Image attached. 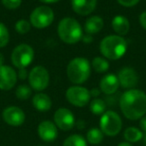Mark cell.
Returning a JSON list of instances; mask_svg holds the SVG:
<instances>
[{"mask_svg":"<svg viewBox=\"0 0 146 146\" xmlns=\"http://www.w3.org/2000/svg\"><path fill=\"white\" fill-rule=\"evenodd\" d=\"M119 106L127 119H140L146 114V94L136 88L127 90L120 97Z\"/></svg>","mask_w":146,"mask_h":146,"instance_id":"cell-1","label":"cell"},{"mask_svg":"<svg viewBox=\"0 0 146 146\" xmlns=\"http://www.w3.org/2000/svg\"><path fill=\"white\" fill-rule=\"evenodd\" d=\"M99 49L104 58L108 60H118L127 51V41L123 36L108 35L101 40Z\"/></svg>","mask_w":146,"mask_h":146,"instance_id":"cell-2","label":"cell"},{"mask_svg":"<svg viewBox=\"0 0 146 146\" xmlns=\"http://www.w3.org/2000/svg\"><path fill=\"white\" fill-rule=\"evenodd\" d=\"M59 38L66 44H75L82 40L83 30L76 19L72 17H65L61 19L57 26Z\"/></svg>","mask_w":146,"mask_h":146,"instance_id":"cell-3","label":"cell"},{"mask_svg":"<svg viewBox=\"0 0 146 146\" xmlns=\"http://www.w3.org/2000/svg\"><path fill=\"white\" fill-rule=\"evenodd\" d=\"M67 77L72 83L79 85L87 81L91 74V63L84 57H75L69 61L66 68Z\"/></svg>","mask_w":146,"mask_h":146,"instance_id":"cell-4","label":"cell"},{"mask_svg":"<svg viewBox=\"0 0 146 146\" xmlns=\"http://www.w3.org/2000/svg\"><path fill=\"white\" fill-rule=\"evenodd\" d=\"M34 50L29 44L21 43L13 49L11 53L12 64L17 69L26 68L34 60Z\"/></svg>","mask_w":146,"mask_h":146,"instance_id":"cell-5","label":"cell"},{"mask_svg":"<svg viewBox=\"0 0 146 146\" xmlns=\"http://www.w3.org/2000/svg\"><path fill=\"white\" fill-rule=\"evenodd\" d=\"M100 129L107 136H116L122 129V119L115 111L108 110L101 115Z\"/></svg>","mask_w":146,"mask_h":146,"instance_id":"cell-6","label":"cell"},{"mask_svg":"<svg viewBox=\"0 0 146 146\" xmlns=\"http://www.w3.org/2000/svg\"><path fill=\"white\" fill-rule=\"evenodd\" d=\"M31 25L37 29H43L50 26L54 21V12L49 6L41 5L33 9L30 14Z\"/></svg>","mask_w":146,"mask_h":146,"instance_id":"cell-7","label":"cell"},{"mask_svg":"<svg viewBox=\"0 0 146 146\" xmlns=\"http://www.w3.org/2000/svg\"><path fill=\"white\" fill-rule=\"evenodd\" d=\"M29 86L35 91H43L49 85L50 82V75L45 67L41 65L33 67L28 73Z\"/></svg>","mask_w":146,"mask_h":146,"instance_id":"cell-8","label":"cell"},{"mask_svg":"<svg viewBox=\"0 0 146 146\" xmlns=\"http://www.w3.org/2000/svg\"><path fill=\"white\" fill-rule=\"evenodd\" d=\"M66 99L71 105L76 107H84L90 102V91L80 85H74L66 90Z\"/></svg>","mask_w":146,"mask_h":146,"instance_id":"cell-9","label":"cell"},{"mask_svg":"<svg viewBox=\"0 0 146 146\" xmlns=\"http://www.w3.org/2000/svg\"><path fill=\"white\" fill-rule=\"evenodd\" d=\"M54 123L62 131H69L75 126V116L68 108L61 107L57 109L53 116Z\"/></svg>","mask_w":146,"mask_h":146,"instance_id":"cell-10","label":"cell"},{"mask_svg":"<svg viewBox=\"0 0 146 146\" xmlns=\"http://www.w3.org/2000/svg\"><path fill=\"white\" fill-rule=\"evenodd\" d=\"M117 77L119 80L120 86L127 90L134 89L139 82V76L135 69H133L132 67L126 66L121 68L118 72Z\"/></svg>","mask_w":146,"mask_h":146,"instance_id":"cell-11","label":"cell"},{"mask_svg":"<svg viewBox=\"0 0 146 146\" xmlns=\"http://www.w3.org/2000/svg\"><path fill=\"white\" fill-rule=\"evenodd\" d=\"M2 118L10 126H20L24 123L25 121V113L20 107L17 106H8L2 112Z\"/></svg>","mask_w":146,"mask_h":146,"instance_id":"cell-12","label":"cell"},{"mask_svg":"<svg viewBox=\"0 0 146 146\" xmlns=\"http://www.w3.org/2000/svg\"><path fill=\"white\" fill-rule=\"evenodd\" d=\"M17 82V72L8 65L0 66V90H11Z\"/></svg>","mask_w":146,"mask_h":146,"instance_id":"cell-13","label":"cell"},{"mask_svg":"<svg viewBox=\"0 0 146 146\" xmlns=\"http://www.w3.org/2000/svg\"><path fill=\"white\" fill-rule=\"evenodd\" d=\"M38 136L45 142H53L58 136L57 126L50 120H44L40 122L37 128Z\"/></svg>","mask_w":146,"mask_h":146,"instance_id":"cell-14","label":"cell"},{"mask_svg":"<svg viewBox=\"0 0 146 146\" xmlns=\"http://www.w3.org/2000/svg\"><path fill=\"white\" fill-rule=\"evenodd\" d=\"M97 0H71L72 10L78 15L86 16L95 10Z\"/></svg>","mask_w":146,"mask_h":146,"instance_id":"cell-15","label":"cell"},{"mask_svg":"<svg viewBox=\"0 0 146 146\" xmlns=\"http://www.w3.org/2000/svg\"><path fill=\"white\" fill-rule=\"evenodd\" d=\"M119 80H118L117 75L115 74H106L105 76L102 77L99 83V88L102 93L106 95H113L116 93L119 88Z\"/></svg>","mask_w":146,"mask_h":146,"instance_id":"cell-16","label":"cell"},{"mask_svg":"<svg viewBox=\"0 0 146 146\" xmlns=\"http://www.w3.org/2000/svg\"><path fill=\"white\" fill-rule=\"evenodd\" d=\"M111 26L113 31L119 36H124L130 30V22L123 15H116L113 17L111 22Z\"/></svg>","mask_w":146,"mask_h":146,"instance_id":"cell-17","label":"cell"},{"mask_svg":"<svg viewBox=\"0 0 146 146\" xmlns=\"http://www.w3.org/2000/svg\"><path fill=\"white\" fill-rule=\"evenodd\" d=\"M32 105L36 110L40 112H46L52 107V100L47 94L37 93L32 98Z\"/></svg>","mask_w":146,"mask_h":146,"instance_id":"cell-18","label":"cell"},{"mask_svg":"<svg viewBox=\"0 0 146 146\" xmlns=\"http://www.w3.org/2000/svg\"><path fill=\"white\" fill-rule=\"evenodd\" d=\"M103 19L100 16H98V15H93V16H90L86 19L84 28H85V31L87 34L93 35L99 33L103 29Z\"/></svg>","mask_w":146,"mask_h":146,"instance_id":"cell-19","label":"cell"},{"mask_svg":"<svg viewBox=\"0 0 146 146\" xmlns=\"http://www.w3.org/2000/svg\"><path fill=\"white\" fill-rule=\"evenodd\" d=\"M143 132L137 127H128L124 131V139L129 143L138 142L143 138Z\"/></svg>","mask_w":146,"mask_h":146,"instance_id":"cell-20","label":"cell"},{"mask_svg":"<svg viewBox=\"0 0 146 146\" xmlns=\"http://www.w3.org/2000/svg\"><path fill=\"white\" fill-rule=\"evenodd\" d=\"M103 138L104 133L101 131L100 128L93 127L88 130L87 134H86V141L89 142L92 145H97V144L101 143Z\"/></svg>","mask_w":146,"mask_h":146,"instance_id":"cell-21","label":"cell"},{"mask_svg":"<svg viewBox=\"0 0 146 146\" xmlns=\"http://www.w3.org/2000/svg\"><path fill=\"white\" fill-rule=\"evenodd\" d=\"M91 68L97 73H105L109 69V62L104 57H94L91 61Z\"/></svg>","mask_w":146,"mask_h":146,"instance_id":"cell-22","label":"cell"},{"mask_svg":"<svg viewBox=\"0 0 146 146\" xmlns=\"http://www.w3.org/2000/svg\"><path fill=\"white\" fill-rule=\"evenodd\" d=\"M89 108L94 115H102L106 111V101L98 97L94 98L89 102Z\"/></svg>","mask_w":146,"mask_h":146,"instance_id":"cell-23","label":"cell"},{"mask_svg":"<svg viewBox=\"0 0 146 146\" xmlns=\"http://www.w3.org/2000/svg\"><path fill=\"white\" fill-rule=\"evenodd\" d=\"M62 146H87V141L82 135L72 134L64 140Z\"/></svg>","mask_w":146,"mask_h":146,"instance_id":"cell-24","label":"cell"},{"mask_svg":"<svg viewBox=\"0 0 146 146\" xmlns=\"http://www.w3.org/2000/svg\"><path fill=\"white\" fill-rule=\"evenodd\" d=\"M32 93V88L27 84H22L17 87L16 91H15V95L18 99L20 100H26L31 96Z\"/></svg>","mask_w":146,"mask_h":146,"instance_id":"cell-25","label":"cell"},{"mask_svg":"<svg viewBox=\"0 0 146 146\" xmlns=\"http://www.w3.org/2000/svg\"><path fill=\"white\" fill-rule=\"evenodd\" d=\"M31 23L30 21L26 20V19H20V20L16 21L15 23V30H16L17 33L19 34H26L30 31L31 29Z\"/></svg>","mask_w":146,"mask_h":146,"instance_id":"cell-26","label":"cell"},{"mask_svg":"<svg viewBox=\"0 0 146 146\" xmlns=\"http://www.w3.org/2000/svg\"><path fill=\"white\" fill-rule=\"evenodd\" d=\"M10 40V34L7 29V27L0 22V48H4Z\"/></svg>","mask_w":146,"mask_h":146,"instance_id":"cell-27","label":"cell"},{"mask_svg":"<svg viewBox=\"0 0 146 146\" xmlns=\"http://www.w3.org/2000/svg\"><path fill=\"white\" fill-rule=\"evenodd\" d=\"M1 3L6 9L9 10H14L20 7L22 0H1Z\"/></svg>","mask_w":146,"mask_h":146,"instance_id":"cell-28","label":"cell"},{"mask_svg":"<svg viewBox=\"0 0 146 146\" xmlns=\"http://www.w3.org/2000/svg\"><path fill=\"white\" fill-rule=\"evenodd\" d=\"M139 1L140 0H117V2L124 7H133L138 4Z\"/></svg>","mask_w":146,"mask_h":146,"instance_id":"cell-29","label":"cell"},{"mask_svg":"<svg viewBox=\"0 0 146 146\" xmlns=\"http://www.w3.org/2000/svg\"><path fill=\"white\" fill-rule=\"evenodd\" d=\"M139 23L142 26V28L146 30V11H143L139 15Z\"/></svg>","mask_w":146,"mask_h":146,"instance_id":"cell-30","label":"cell"},{"mask_svg":"<svg viewBox=\"0 0 146 146\" xmlns=\"http://www.w3.org/2000/svg\"><path fill=\"white\" fill-rule=\"evenodd\" d=\"M17 77L21 80H24L26 77H28V74H27L26 68L18 69V72H17Z\"/></svg>","mask_w":146,"mask_h":146,"instance_id":"cell-31","label":"cell"},{"mask_svg":"<svg viewBox=\"0 0 146 146\" xmlns=\"http://www.w3.org/2000/svg\"><path fill=\"white\" fill-rule=\"evenodd\" d=\"M139 126H140V130H141L143 133H145L146 132V115H144L143 117L140 118Z\"/></svg>","mask_w":146,"mask_h":146,"instance_id":"cell-32","label":"cell"},{"mask_svg":"<svg viewBox=\"0 0 146 146\" xmlns=\"http://www.w3.org/2000/svg\"><path fill=\"white\" fill-rule=\"evenodd\" d=\"M100 93H102L101 90H100V88L99 89H97V88H93V89L90 90V95L93 96L94 98H97L98 96L100 95Z\"/></svg>","mask_w":146,"mask_h":146,"instance_id":"cell-33","label":"cell"},{"mask_svg":"<svg viewBox=\"0 0 146 146\" xmlns=\"http://www.w3.org/2000/svg\"><path fill=\"white\" fill-rule=\"evenodd\" d=\"M39 1L45 3V4H54V3L59 2L60 0H39Z\"/></svg>","mask_w":146,"mask_h":146,"instance_id":"cell-34","label":"cell"},{"mask_svg":"<svg viewBox=\"0 0 146 146\" xmlns=\"http://www.w3.org/2000/svg\"><path fill=\"white\" fill-rule=\"evenodd\" d=\"M117 146H133L131 143H129V142L125 141V142H121V143H119Z\"/></svg>","mask_w":146,"mask_h":146,"instance_id":"cell-35","label":"cell"},{"mask_svg":"<svg viewBox=\"0 0 146 146\" xmlns=\"http://www.w3.org/2000/svg\"><path fill=\"white\" fill-rule=\"evenodd\" d=\"M4 65V56L1 52H0V66Z\"/></svg>","mask_w":146,"mask_h":146,"instance_id":"cell-36","label":"cell"},{"mask_svg":"<svg viewBox=\"0 0 146 146\" xmlns=\"http://www.w3.org/2000/svg\"><path fill=\"white\" fill-rule=\"evenodd\" d=\"M142 139H143V141H144V143L146 144V132L145 133L143 134V138H142Z\"/></svg>","mask_w":146,"mask_h":146,"instance_id":"cell-37","label":"cell"}]
</instances>
